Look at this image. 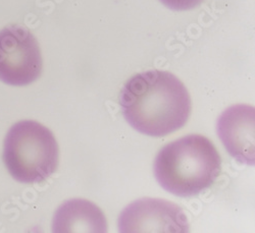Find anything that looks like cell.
<instances>
[{
	"mask_svg": "<svg viewBox=\"0 0 255 233\" xmlns=\"http://www.w3.org/2000/svg\"><path fill=\"white\" fill-rule=\"evenodd\" d=\"M121 105L132 128L153 138L181 130L192 110L185 84L172 73L158 70L138 74L128 80Z\"/></svg>",
	"mask_w": 255,
	"mask_h": 233,
	"instance_id": "6da1fadb",
	"label": "cell"
},
{
	"mask_svg": "<svg viewBox=\"0 0 255 233\" xmlns=\"http://www.w3.org/2000/svg\"><path fill=\"white\" fill-rule=\"evenodd\" d=\"M121 232H188L184 210L167 200L144 198L128 206L120 216Z\"/></svg>",
	"mask_w": 255,
	"mask_h": 233,
	"instance_id": "5b68a950",
	"label": "cell"
},
{
	"mask_svg": "<svg viewBox=\"0 0 255 233\" xmlns=\"http://www.w3.org/2000/svg\"><path fill=\"white\" fill-rule=\"evenodd\" d=\"M222 172V157L209 139L189 135L159 151L154 173L159 184L171 194L198 196L216 182Z\"/></svg>",
	"mask_w": 255,
	"mask_h": 233,
	"instance_id": "7a4b0ae2",
	"label": "cell"
},
{
	"mask_svg": "<svg viewBox=\"0 0 255 233\" xmlns=\"http://www.w3.org/2000/svg\"><path fill=\"white\" fill-rule=\"evenodd\" d=\"M255 110L250 105H235L220 117L218 133L227 151L242 163L254 165Z\"/></svg>",
	"mask_w": 255,
	"mask_h": 233,
	"instance_id": "8992f818",
	"label": "cell"
},
{
	"mask_svg": "<svg viewBox=\"0 0 255 233\" xmlns=\"http://www.w3.org/2000/svg\"><path fill=\"white\" fill-rule=\"evenodd\" d=\"M204 0H160L166 7L173 10H191L199 6Z\"/></svg>",
	"mask_w": 255,
	"mask_h": 233,
	"instance_id": "ba28073f",
	"label": "cell"
},
{
	"mask_svg": "<svg viewBox=\"0 0 255 233\" xmlns=\"http://www.w3.org/2000/svg\"><path fill=\"white\" fill-rule=\"evenodd\" d=\"M108 226L103 211L85 199H73L62 204L53 219L54 232H106Z\"/></svg>",
	"mask_w": 255,
	"mask_h": 233,
	"instance_id": "52a82bcc",
	"label": "cell"
},
{
	"mask_svg": "<svg viewBox=\"0 0 255 233\" xmlns=\"http://www.w3.org/2000/svg\"><path fill=\"white\" fill-rule=\"evenodd\" d=\"M43 69L41 49L25 27L8 26L0 31V79L11 86H27Z\"/></svg>",
	"mask_w": 255,
	"mask_h": 233,
	"instance_id": "277c9868",
	"label": "cell"
},
{
	"mask_svg": "<svg viewBox=\"0 0 255 233\" xmlns=\"http://www.w3.org/2000/svg\"><path fill=\"white\" fill-rule=\"evenodd\" d=\"M3 162L10 175L19 182L45 181L58 168L56 139L43 124L34 120L19 121L4 140Z\"/></svg>",
	"mask_w": 255,
	"mask_h": 233,
	"instance_id": "3957f363",
	"label": "cell"
}]
</instances>
